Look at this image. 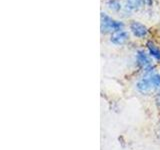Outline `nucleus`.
Segmentation results:
<instances>
[{"label":"nucleus","instance_id":"0eeeda50","mask_svg":"<svg viewBox=\"0 0 160 150\" xmlns=\"http://www.w3.org/2000/svg\"><path fill=\"white\" fill-rule=\"evenodd\" d=\"M142 4V0H126L125 8L127 10H136Z\"/></svg>","mask_w":160,"mask_h":150},{"label":"nucleus","instance_id":"f257e3e1","mask_svg":"<svg viewBox=\"0 0 160 150\" xmlns=\"http://www.w3.org/2000/svg\"><path fill=\"white\" fill-rule=\"evenodd\" d=\"M100 19H101V32L104 34L109 32L113 33L115 31H118V30H122L124 27V24L122 22L112 19L104 12H101L100 14Z\"/></svg>","mask_w":160,"mask_h":150},{"label":"nucleus","instance_id":"1a4fd4ad","mask_svg":"<svg viewBox=\"0 0 160 150\" xmlns=\"http://www.w3.org/2000/svg\"><path fill=\"white\" fill-rule=\"evenodd\" d=\"M150 80H151L152 84L155 86V88L160 87V75L159 74H152L150 75Z\"/></svg>","mask_w":160,"mask_h":150},{"label":"nucleus","instance_id":"7ed1b4c3","mask_svg":"<svg viewBox=\"0 0 160 150\" xmlns=\"http://www.w3.org/2000/svg\"><path fill=\"white\" fill-rule=\"evenodd\" d=\"M129 39V34L124 30H118L111 34L110 41L115 45H123Z\"/></svg>","mask_w":160,"mask_h":150},{"label":"nucleus","instance_id":"9b49d317","mask_svg":"<svg viewBox=\"0 0 160 150\" xmlns=\"http://www.w3.org/2000/svg\"><path fill=\"white\" fill-rule=\"evenodd\" d=\"M145 1H147V4L148 5H151L152 4V0H145Z\"/></svg>","mask_w":160,"mask_h":150},{"label":"nucleus","instance_id":"9d476101","mask_svg":"<svg viewBox=\"0 0 160 150\" xmlns=\"http://www.w3.org/2000/svg\"><path fill=\"white\" fill-rule=\"evenodd\" d=\"M155 101H156V103H157L158 106H160V91L157 92L156 97H155Z\"/></svg>","mask_w":160,"mask_h":150},{"label":"nucleus","instance_id":"39448f33","mask_svg":"<svg viewBox=\"0 0 160 150\" xmlns=\"http://www.w3.org/2000/svg\"><path fill=\"white\" fill-rule=\"evenodd\" d=\"M136 58H137V62L141 67H143L144 70L149 69L150 67H152L153 65L151 64V60L148 57V55L145 53L143 50H139L137 51L136 54Z\"/></svg>","mask_w":160,"mask_h":150},{"label":"nucleus","instance_id":"20e7f679","mask_svg":"<svg viewBox=\"0 0 160 150\" xmlns=\"http://www.w3.org/2000/svg\"><path fill=\"white\" fill-rule=\"evenodd\" d=\"M130 30H131L132 33L134 34V36L139 37V38L146 36V34L148 33L147 28L145 27L143 24L136 22V21H133L130 24Z\"/></svg>","mask_w":160,"mask_h":150},{"label":"nucleus","instance_id":"f03ea898","mask_svg":"<svg viewBox=\"0 0 160 150\" xmlns=\"http://www.w3.org/2000/svg\"><path fill=\"white\" fill-rule=\"evenodd\" d=\"M136 88L141 94L148 95L154 91L155 86L152 84L151 80H150V77L148 76V77H144L142 79H140L136 83Z\"/></svg>","mask_w":160,"mask_h":150},{"label":"nucleus","instance_id":"6e6552de","mask_svg":"<svg viewBox=\"0 0 160 150\" xmlns=\"http://www.w3.org/2000/svg\"><path fill=\"white\" fill-rule=\"evenodd\" d=\"M107 6L114 11H119L121 9V4L118 1V0H109L107 2Z\"/></svg>","mask_w":160,"mask_h":150},{"label":"nucleus","instance_id":"423d86ee","mask_svg":"<svg viewBox=\"0 0 160 150\" xmlns=\"http://www.w3.org/2000/svg\"><path fill=\"white\" fill-rule=\"evenodd\" d=\"M147 48L149 50L150 55H151L153 58H155L156 60H159V61H160V49L156 46V45H155L154 43H152V42H148L147 43Z\"/></svg>","mask_w":160,"mask_h":150}]
</instances>
